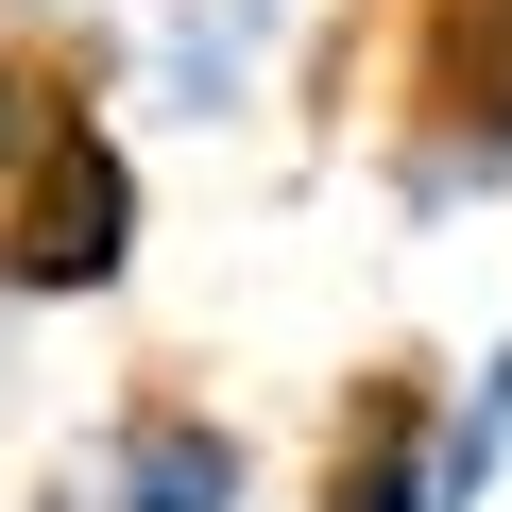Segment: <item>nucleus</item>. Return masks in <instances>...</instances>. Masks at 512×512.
Returning a JSON list of instances; mask_svg holds the SVG:
<instances>
[{
    "mask_svg": "<svg viewBox=\"0 0 512 512\" xmlns=\"http://www.w3.org/2000/svg\"><path fill=\"white\" fill-rule=\"evenodd\" d=\"M308 35H325V0H120L69 69H86V103L120 137H188L205 154L239 120H274V86L308 69Z\"/></svg>",
    "mask_w": 512,
    "mask_h": 512,
    "instance_id": "f257e3e1",
    "label": "nucleus"
},
{
    "mask_svg": "<svg viewBox=\"0 0 512 512\" xmlns=\"http://www.w3.org/2000/svg\"><path fill=\"white\" fill-rule=\"evenodd\" d=\"M376 188H393V222H478L512 188V0H410L393 103H376Z\"/></svg>",
    "mask_w": 512,
    "mask_h": 512,
    "instance_id": "7ed1b4c3",
    "label": "nucleus"
},
{
    "mask_svg": "<svg viewBox=\"0 0 512 512\" xmlns=\"http://www.w3.org/2000/svg\"><path fill=\"white\" fill-rule=\"evenodd\" d=\"M137 239H154V171H137V137L69 86V103L18 137V171H0V308H18V325L120 308V291H137Z\"/></svg>",
    "mask_w": 512,
    "mask_h": 512,
    "instance_id": "f03ea898",
    "label": "nucleus"
},
{
    "mask_svg": "<svg viewBox=\"0 0 512 512\" xmlns=\"http://www.w3.org/2000/svg\"><path fill=\"white\" fill-rule=\"evenodd\" d=\"M308 512H478L461 461H444V342H393V359H359L325 393Z\"/></svg>",
    "mask_w": 512,
    "mask_h": 512,
    "instance_id": "39448f33",
    "label": "nucleus"
},
{
    "mask_svg": "<svg viewBox=\"0 0 512 512\" xmlns=\"http://www.w3.org/2000/svg\"><path fill=\"white\" fill-rule=\"evenodd\" d=\"M0 18H18V35H52V52H86V35L120 18V0H0Z\"/></svg>",
    "mask_w": 512,
    "mask_h": 512,
    "instance_id": "423d86ee",
    "label": "nucleus"
},
{
    "mask_svg": "<svg viewBox=\"0 0 512 512\" xmlns=\"http://www.w3.org/2000/svg\"><path fill=\"white\" fill-rule=\"evenodd\" d=\"M69 478H86V512H274V461L205 376H120L86 410Z\"/></svg>",
    "mask_w": 512,
    "mask_h": 512,
    "instance_id": "20e7f679",
    "label": "nucleus"
}]
</instances>
